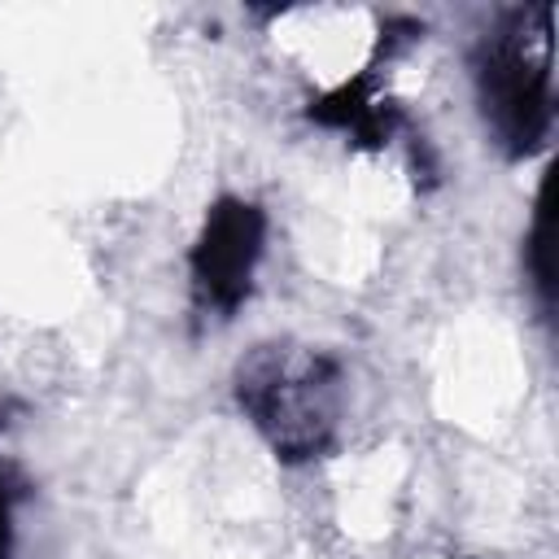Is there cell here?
Segmentation results:
<instances>
[{
	"instance_id": "cell-1",
	"label": "cell",
	"mask_w": 559,
	"mask_h": 559,
	"mask_svg": "<svg viewBox=\"0 0 559 559\" xmlns=\"http://www.w3.org/2000/svg\"><path fill=\"white\" fill-rule=\"evenodd\" d=\"M236 402L266 437L275 459L310 463L336 441L341 367L319 349L258 345L236 367Z\"/></svg>"
},
{
	"instance_id": "cell-2",
	"label": "cell",
	"mask_w": 559,
	"mask_h": 559,
	"mask_svg": "<svg viewBox=\"0 0 559 559\" xmlns=\"http://www.w3.org/2000/svg\"><path fill=\"white\" fill-rule=\"evenodd\" d=\"M550 17L555 9L507 13L476 48V96L485 127L507 157H528L546 144L555 122L550 92Z\"/></svg>"
},
{
	"instance_id": "cell-3",
	"label": "cell",
	"mask_w": 559,
	"mask_h": 559,
	"mask_svg": "<svg viewBox=\"0 0 559 559\" xmlns=\"http://www.w3.org/2000/svg\"><path fill=\"white\" fill-rule=\"evenodd\" d=\"M266 245V214L253 201L218 197L201 223V236L192 245V288L197 301L218 310L223 319L240 310V301L253 288V266Z\"/></svg>"
},
{
	"instance_id": "cell-4",
	"label": "cell",
	"mask_w": 559,
	"mask_h": 559,
	"mask_svg": "<svg viewBox=\"0 0 559 559\" xmlns=\"http://www.w3.org/2000/svg\"><path fill=\"white\" fill-rule=\"evenodd\" d=\"M306 114H310V122L332 127V131H345V135H354V140L367 144V148L389 144L393 131H397V122H402L397 105H389V100L376 92V79H371V74H358V79L341 83L336 92L310 100Z\"/></svg>"
},
{
	"instance_id": "cell-5",
	"label": "cell",
	"mask_w": 559,
	"mask_h": 559,
	"mask_svg": "<svg viewBox=\"0 0 559 559\" xmlns=\"http://www.w3.org/2000/svg\"><path fill=\"white\" fill-rule=\"evenodd\" d=\"M524 262H528V275H533L537 297L550 306V297H555V266H550V179H542L537 201H533V231H528V245H524Z\"/></svg>"
},
{
	"instance_id": "cell-6",
	"label": "cell",
	"mask_w": 559,
	"mask_h": 559,
	"mask_svg": "<svg viewBox=\"0 0 559 559\" xmlns=\"http://www.w3.org/2000/svg\"><path fill=\"white\" fill-rule=\"evenodd\" d=\"M13 555V489L9 476L0 472V559Z\"/></svg>"
},
{
	"instance_id": "cell-7",
	"label": "cell",
	"mask_w": 559,
	"mask_h": 559,
	"mask_svg": "<svg viewBox=\"0 0 559 559\" xmlns=\"http://www.w3.org/2000/svg\"><path fill=\"white\" fill-rule=\"evenodd\" d=\"M0 428H4V415H0Z\"/></svg>"
}]
</instances>
